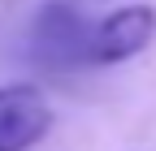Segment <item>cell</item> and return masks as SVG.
I'll return each mask as SVG.
<instances>
[{"instance_id":"6da1fadb","label":"cell","mask_w":156,"mask_h":151,"mask_svg":"<svg viewBox=\"0 0 156 151\" xmlns=\"http://www.w3.org/2000/svg\"><path fill=\"white\" fill-rule=\"evenodd\" d=\"M156 39V9L152 5H126L100 26H91L87 43V65H122L130 56H139Z\"/></svg>"},{"instance_id":"7a4b0ae2","label":"cell","mask_w":156,"mask_h":151,"mask_svg":"<svg viewBox=\"0 0 156 151\" xmlns=\"http://www.w3.org/2000/svg\"><path fill=\"white\" fill-rule=\"evenodd\" d=\"M91 26L69 0H48L35 17V56L48 65H87Z\"/></svg>"},{"instance_id":"3957f363","label":"cell","mask_w":156,"mask_h":151,"mask_svg":"<svg viewBox=\"0 0 156 151\" xmlns=\"http://www.w3.org/2000/svg\"><path fill=\"white\" fill-rule=\"evenodd\" d=\"M52 129V108L30 82L0 86V151H26Z\"/></svg>"}]
</instances>
